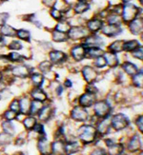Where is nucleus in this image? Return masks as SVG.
<instances>
[{"label": "nucleus", "mask_w": 143, "mask_h": 155, "mask_svg": "<svg viewBox=\"0 0 143 155\" xmlns=\"http://www.w3.org/2000/svg\"><path fill=\"white\" fill-rule=\"evenodd\" d=\"M139 12L142 13L141 8H139V7L137 6L134 3L127 2V3H123L120 16L122 18V21L129 23V22H131L132 20H134L135 17L139 16Z\"/></svg>", "instance_id": "nucleus-1"}, {"label": "nucleus", "mask_w": 143, "mask_h": 155, "mask_svg": "<svg viewBox=\"0 0 143 155\" xmlns=\"http://www.w3.org/2000/svg\"><path fill=\"white\" fill-rule=\"evenodd\" d=\"M97 135V131L93 126H82L78 130L79 139L84 144L93 143Z\"/></svg>", "instance_id": "nucleus-2"}, {"label": "nucleus", "mask_w": 143, "mask_h": 155, "mask_svg": "<svg viewBox=\"0 0 143 155\" xmlns=\"http://www.w3.org/2000/svg\"><path fill=\"white\" fill-rule=\"evenodd\" d=\"M130 121L122 113H118L111 119V125L115 130H122L129 126Z\"/></svg>", "instance_id": "nucleus-3"}, {"label": "nucleus", "mask_w": 143, "mask_h": 155, "mask_svg": "<svg viewBox=\"0 0 143 155\" xmlns=\"http://www.w3.org/2000/svg\"><path fill=\"white\" fill-rule=\"evenodd\" d=\"M94 110L95 115L97 117L104 118L110 114L111 107H110L109 103H107L106 101H99V102H97L94 104Z\"/></svg>", "instance_id": "nucleus-4"}, {"label": "nucleus", "mask_w": 143, "mask_h": 155, "mask_svg": "<svg viewBox=\"0 0 143 155\" xmlns=\"http://www.w3.org/2000/svg\"><path fill=\"white\" fill-rule=\"evenodd\" d=\"M93 0H77L76 4L72 6L74 15H83L91 9V3Z\"/></svg>", "instance_id": "nucleus-5"}, {"label": "nucleus", "mask_w": 143, "mask_h": 155, "mask_svg": "<svg viewBox=\"0 0 143 155\" xmlns=\"http://www.w3.org/2000/svg\"><path fill=\"white\" fill-rule=\"evenodd\" d=\"M69 32V36L70 38L73 39V40H77V39H81L83 37H87L88 35H89V31L86 28H83V27H71Z\"/></svg>", "instance_id": "nucleus-6"}, {"label": "nucleus", "mask_w": 143, "mask_h": 155, "mask_svg": "<svg viewBox=\"0 0 143 155\" xmlns=\"http://www.w3.org/2000/svg\"><path fill=\"white\" fill-rule=\"evenodd\" d=\"M71 117L74 121H78V122H84L88 119V112L85 110V107L80 106L73 107L71 112Z\"/></svg>", "instance_id": "nucleus-7"}, {"label": "nucleus", "mask_w": 143, "mask_h": 155, "mask_svg": "<svg viewBox=\"0 0 143 155\" xmlns=\"http://www.w3.org/2000/svg\"><path fill=\"white\" fill-rule=\"evenodd\" d=\"M103 20L100 17H94L87 21V29L91 32H97L103 27Z\"/></svg>", "instance_id": "nucleus-8"}, {"label": "nucleus", "mask_w": 143, "mask_h": 155, "mask_svg": "<svg viewBox=\"0 0 143 155\" xmlns=\"http://www.w3.org/2000/svg\"><path fill=\"white\" fill-rule=\"evenodd\" d=\"M82 74L84 79L86 80L87 83L92 84L94 83L97 78V72L95 71L93 67L91 66H85L83 70H82Z\"/></svg>", "instance_id": "nucleus-9"}, {"label": "nucleus", "mask_w": 143, "mask_h": 155, "mask_svg": "<svg viewBox=\"0 0 143 155\" xmlns=\"http://www.w3.org/2000/svg\"><path fill=\"white\" fill-rule=\"evenodd\" d=\"M100 31H102L103 35H105L107 36H110V37H114V36L118 35L122 31V29L120 28V26L108 24L105 26L103 25V27H102V29Z\"/></svg>", "instance_id": "nucleus-10"}, {"label": "nucleus", "mask_w": 143, "mask_h": 155, "mask_svg": "<svg viewBox=\"0 0 143 155\" xmlns=\"http://www.w3.org/2000/svg\"><path fill=\"white\" fill-rule=\"evenodd\" d=\"M142 27H143V22H142V17H135L131 22H129V28L132 33L134 35H138L139 33L142 32Z\"/></svg>", "instance_id": "nucleus-11"}, {"label": "nucleus", "mask_w": 143, "mask_h": 155, "mask_svg": "<svg viewBox=\"0 0 143 155\" xmlns=\"http://www.w3.org/2000/svg\"><path fill=\"white\" fill-rule=\"evenodd\" d=\"M110 126H111V119L109 118V115L102 118L100 122L97 124V132L100 135H106L110 131Z\"/></svg>", "instance_id": "nucleus-12"}, {"label": "nucleus", "mask_w": 143, "mask_h": 155, "mask_svg": "<svg viewBox=\"0 0 143 155\" xmlns=\"http://www.w3.org/2000/svg\"><path fill=\"white\" fill-rule=\"evenodd\" d=\"M94 100H95L94 94L87 91L86 93L82 94V95L79 97V104L80 106H82L84 107H89L94 105Z\"/></svg>", "instance_id": "nucleus-13"}, {"label": "nucleus", "mask_w": 143, "mask_h": 155, "mask_svg": "<svg viewBox=\"0 0 143 155\" xmlns=\"http://www.w3.org/2000/svg\"><path fill=\"white\" fill-rule=\"evenodd\" d=\"M72 56L77 61H81L82 59L86 57V49L83 45H77L74 46L71 51Z\"/></svg>", "instance_id": "nucleus-14"}, {"label": "nucleus", "mask_w": 143, "mask_h": 155, "mask_svg": "<svg viewBox=\"0 0 143 155\" xmlns=\"http://www.w3.org/2000/svg\"><path fill=\"white\" fill-rule=\"evenodd\" d=\"M102 42L103 41H102L101 37L98 35H88L83 46L86 47V48H89V47H100L103 45Z\"/></svg>", "instance_id": "nucleus-15"}, {"label": "nucleus", "mask_w": 143, "mask_h": 155, "mask_svg": "<svg viewBox=\"0 0 143 155\" xmlns=\"http://www.w3.org/2000/svg\"><path fill=\"white\" fill-rule=\"evenodd\" d=\"M12 73L15 76L20 77V78H26L30 75V69L27 66H16L15 68H12Z\"/></svg>", "instance_id": "nucleus-16"}, {"label": "nucleus", "mask_w": 143, "mask_h": 155, "mask_svg": "<svg viewBox=\"0 0 143 155\" xmlns=\"http://www.w3.org/2000/svg\"><path fill=\"white\" fill-rule=\"evenodd\" d=\"M142 147V143L141 140L139 139L138 135H134L131 138V140L128 143V150L131 152H135L139 150Z\"/></svg>", "instance_id": "nucleus-17"}, {"label": "nucleus", "mask_w": 143, "mask_h": 155, "mask_svg": "<svg viewBox=\"0 0 143 155\" xmlns=\"http://www.w3.org/2000/svg\"><path fill=\"white\" fill-rule=\"evenodd\" d=\"M50 58H51V61L54 64H61L63 63L67 56L64 52L62 51H52L50 52Z\"/></svg>", "instance_id": "nucleus-18"}, {"label": "nucleus", "mask_w": 143, "mask_h": 155, "mask_svg": "<svg viewBox=\"0 0 143 155\" xmlns=\"http://www.w3.org/2000/svg\"><path fill=\"white\" fill-rule=\"evenodd\" d=\"M104 57L106 59V63L109 67L111 68H115V67L118 66V58L115 53L113 52H104Z\"/></svg>", "instance_id": "nucleus-19"}, {"label": "nucleus", "mask_w": 143, "mask_h": 155, "mask_svg": "<svg viewBox=\"0 0 143 155\" xmlns=\"http://www.w3.org/2000/svg\"><path fill=\"white\" fill-rule=\"evenodd\" d=\"M104 54V51L99 47H89L86 49V56L90 58H97Z\"/></svg>", "instance_id": "nucleus-20"}, {"label": "nucleus", "mask_w": 143, "mask_h": 155, "mask_svg": "<svg viewBox=\"0 0 143 155\" xmlns=\"http://www.w3.org/2000/svg\"><path fill=\"white\" fill-rule=\"evenodd\" d=\"M52 145L49 143V141H47V139L44 138H40L39 142H38V149L40 152L43 154H49L52 151Z\"/></svg>", "instance_id": "nucleus-21"}, {"label": "nucleus", "mask_w": 143, "mask_h": 155, "mask_svg": "<svg viewBox=\"0 0 143 155\" xmlns=\"http://www.w3.org/2000/svg\"><path fill=\"white\" fill-rule=\"evenodd\" d=\"M71 27H72L71 22H69L65 18H62V19L58 20V22H57V24L56 26V30L58 31H62V32L66 33V32H68L70 31Z\"/></svg>", "instance_id": "nucleus-22"}, {"label": "nucleus", "mask_w": 143, "mask_h": 155, "mask_svg": "<svg viewBox=\"0 0 143 155\" xmlns=\"http://www.w3.org/2000/svg\"><path fill=\"white\" fill-rule=\"evenodd\" d=\"M0 32H1L4 36H9V37L16 36V30L15 28H12V26L7 25V24L0 26Z\"/></svg>", "instance_id": "nucleus-23"}, {"label": "nucleus", "mask_w": 143, "mask_h": 155, "mask_svg": "<svg viewBox=\"0 0 143 155\" xmlns=\"http://www.w3.org/2000/svg\"><path fill=\"white\" fill-rule=\"evenodd\" d=\"M122 68H123L124 71L127 74L131 76H134V74H137L138 72V68L132 62H124L123 65H122Z\"/></svg>", "instance_id": "nucleus-24"}, {"label": "nucleus", "mask_w": 143, "mask_h": 155, "mask_svg": "<svg viewBox=\"0 0 143 155\" xmlns=\"http://www.w3.org/2000/svg\"><path fill=\"white\" fill-rule=\"evenodd\" d=\"M108 24L111 25H117V26H120L122 24V18L120 16V15H117V13H112L109 12V15L106 17Z\"/></svg>", "instance_id": "nucleus-25"}, {"label": "nucleus", "mask_w": 143, "mask_h": 155, "mask_svg": "<svg viewBox=\"0 0 143 155\" xmlns=\"http://www.w3.org/2000/svg\"><path fill=\"white\" fill-rule=\"evenodd\" d=\"M123 44H124L123 40H117V41L113 42L110 46H109L108 50L110 52H113V53H115V54H117V52H120L123 51Z\"/></svg>", "instance_id": "nucleus-26"}, {"label": "nucleus", "mask_w": 143, "mask_h": 155, "mask_svg": "<svg viewBox=\"0 0 143 155\" xmlns=\"http://www.w3.org/2000/svg\"><path fill=\"white\" fill-rule=\"evenodd\" d=\"M31 102L32 101L28 97H23L19 101L20 105V111L22 114H27L30 112V107H31Z\"/></svg>", "instance_id": "nucleus-27"}, {"label": "nucleus", "mask_w": 143, "mask_h": 155, "mask_svg": "<svg viewBox=\"0 0 143 155\" xmlns=\"http://www.w3.org/2000/svg\"><path fill=\"white\" fill-rule=\"evenodd\" d=\"M52 151L56 154H62L65 151V144L61 141H56L52 144Z\"/></svg>", "instance_id": "nucleus-28"}, {"label": "nucleus", "mask_w": 143, "mask_h": 155, "mask_svg": "<svg viewBox=\"0 0 143 155\" xmlns=\"http://www.w3.org/2000/svg\"><path fill=\"white\" fill-rule=\"evenodd\" d=\"M32 97L35 100L41 101V102H43V101H45L47 99L46 93L40 89V87H36V89H35L32 91Z\"/></svg>", "instance_id": "nucleus-29"}, {"label": "nucleus", "mask_w": 143, "mask_h": 155, "mask_svg": "<svg viewBox=\"0 0 143 155\" xmlns=\"http://www.w3.org/2000/svg\"><path fill=\"white\" fill-rule=\"evenodd\" d=\"M51 114H52V109L50 107H43L40 111L38 112V116L39 119L42 120V121H48L49 118L51 117Z\"/></svg>", "instance_id": "nucleus-30"}, {"label": "nucleus", "mask_w": 143, "mask_h": 155, "mask_svg": "<svg viewBox=\"0 0 143 155\" xmlns=\"http://www.w3.org/2000/svg\"><path fill=\"white\" fill-rule=\"evenodd\" d=\"M43 107H44V106H43V104H42L41 101L33 100V101H32V102H31L30 113L33 114V115H35V114H37Z\"/></svg>", "instance_id": "nucleus-31"}, {"label": "nucleus", "mask_w": 143, "mask_h": 155, "mask_svg": "<svg viewBox=\"0 0 143 155\" xmlns=\"http://www.w3.org/2000/svg\"><path fill=\"white\" fill-rule=\"evenodd\" d=\"M139 47V43L137 40H130V41L124 42L123 44V51H133Z\"/></svg>", "instance_id": "nucleus-32"}, {"label": "nucleus", "mask_w": 143, "mask_h": 155, "mask_svg": "<svg viewBox=\"0 0 143 155\" xmlns=\"http://www.w3.org/2000/svg\"><path fill=\"white\" fill-rule=\"evenodd\" d=\"M68 38H69V36L65 35V32L58 31L56 30L53 32V39L56 42H65L68 40Z\"/></svg>", "instance_id": "nucleus-33"}, {"label": "nucleus", "mask_w": 143, "mask_h": 155, "mask_svg": "<svg viewBox=\"0 0 143 155\" xmlns=\"http://www.w3.org/2000/svg\"><path fill=\"white\" fill-rule=\"evenodd\" d=\"M124 150V147L121 144H114L112 146L109 147V153L112 155H117V154H120Z\"/></svg>", "instance_id": "nucleus-34"}, {"label": "nucleus", "mask_w": 143, "mask_h": 155, "mask_svg": "<svg viewBox=\"0 0 143 155\" xmlns=\"http://www.w3.org/2000/svg\"><path fill=\"white\" fill-rule=\"evenodd\" d=\"M2 129H3L4 132L10 134L11 136H12L13 134H15V127H13V125L11 123V121H8V120H7L6 122L2 123Z\"/></svg>", "instance_id": "nucleus-35"}, {"label": "nucleus", "mask_w": 143, "mask_h": 155, "mask_svg": "<svg viewBox=\"0 0 143 155\" xmlns=\"http://www.w3.org/2000/svg\"><path fill=\"white\" fill-rule=\"evenodd\" d=\"M31 78L32 81V84L36 87H40L44 82V77L42 74H40V73H33Z\"/></svg>", "instance_id": "nucleus-36"}, {"label": "nucleus", "mask_w": 143, "mask_h": 155, "mask_svg": "<svg viewBox=\"0 0 143 155\" xmlns=\"http://www.w3.org/2000/svg\"><path fill=\"white\" fill-rule=\"evenodd\" d=\"M79 150V145L77 142H69L65 145V151L67 153H74Z\"/></svg>", "instance_id": "nucleus-37"}, {"label": "nucleus", "mask_w": 143, "mask_h": 155, "mask_svg": "<svg viewBox=\"0 0 143 155\" xmlns=\"http://www.w3.org/2000/svg\"><path fill=\"white\" fill-rule=\"evenodd\" d=\"M50 15H51V16L53 19H56V21L64 18V13L61 11H59L58 9L54 8V7H52V8H50Z\"/></svg>", "instance_id": "nucleus-38"}, {"label": "nucleus", "mask_w": 143, "mask_h": 155, "mask_svg": "<svg viewBox=\"0 0 143 155\" xmlns=\"http://www.w3.org/2000/svg\"><path fill=\"white\" fill-rule=\"evenodd\" d=\"M16 36H18L20 39L25 40V41H30L31 33H30V31H26V30H24V29L16 30Z\"/></svg>", "instance_id": "nucleus-39"}, {"label": "nucleus", "mask_w": 143, "mask_h": 155, "mask_svg": "<svg viewBox=\"0 0 143 155\" xmlns=\"http://www.w3.org/2000/svg\"><path fill=\"white\" fill-rule=\"evenodd\" d=\"M24 126L27 130H32V127H35V125L36 124V119L32 116H30V117H27L24 122H23Z\"/></svg>", "instance_id": "nucleus-40"}, {"label": "nucleus", "mask_w": 143, "mask_h": 155, "mask_svg": "<svg viewBox=\"0 0 143 155\" xmlns=\"http://www.w3.org/2000/svg\"><path fill=\"white\" fill-rule=\"evenodd\" d=\"M52 69V64L49 61H43L39 65V70L43 73H48Z\"/></svg>", "instance_id": "nucleus-41"}, {"label": "nucleus", "mask_w": 143, "mask_h": 155, "mask_svg": "<svg viewBox=\"0 0 143 155\" xmlns=\"http://www.w3.org/2000/svg\"><path fill=\"white\" fill-rule=\"evenodd\" d=\"M142 72H138L133 76V83L138 87H142Z\"/></svg>", "instance_id": "nucleus-42"}, {"label": "nucleus", "mask_w": 143, "mask_h": 155, "mask_svg": "<svg viewBox=\"0 0 143 155\" xmlns=\"http://www.w3.org/2000/svg\"><path fill=\"white\" fill-rule=\"evenodd\" d=\"M94 66L97 67V68H104L105 66H107L105 57L100 55V56L95 58V60H94Z\"/></svg>", "instance_id": "nucleus-43"}, {"label": "nucleus", "mask_w": 143, "mask_h": 155, "mask_svg": "<svg viewBox=\"0 0 143 155\" xmlns=\"http://www.w3.org/2000/svg\"><path fill=\"white\" fill-rule=\"evenodd\" d=\"M8 58H9V60H11V61H12V62H20L24 59V56H22L21 54H19V53H17V52L13 51V52H11L8 55Z\"/></svg>", "instance_id": "nucleus-44"}, {"label": "nucleus", "mask_w": 143, "mask_h": 155, "mask_svg": "<svg viewBox=\"0 0 143 155\" xmlns=\"http://www.w3.org/2000/svg\"><path fill=\"white\" fill-rule=\"evenodd\" d=\"M11 142V135L8 133H1L0 134V145L5 146Z\"/></svg>", "instance_id": "nucleus-45"}, {"label": "nucleus", "mask_w": 143, "mask_h": 155, "mask_svg": "<svg viewBox=\"0 0 143 155\" xmlns=\"http://www.w3.org/2000/svg\"><path fill=\"white\" fill-rule=\"evenodd\" d=\"M17 114H18L17 112H15V111H13V110H7V111L4 113V118H5L6 120H8V121H12V120H15V119L16 118Z\"/></svg>", "instance_id": "nucleus-46"}, {"label": "nucleus", "mask_w": 143, "mask_h": 155, "mask_svg": "<svg viewBox=\"0 0 143 155\" xmlns=\"http://www.w3.org/2000/svg\"><path fill=\"white\" fill-rule=\"evenodd\" d=\"M22 48H23V46L19 41H12L9 45V49L12 51H18V50H21Z\"/></svg>", "instance_id": "nucleus-47"}, {"label": "nucleus", "mask_w": 143, "mask_h": 155, "mask_svg": "<svg viewBox=\"0 0 143 155\" xmlns=\"http://www.w3.org/2000/svg\"><path fill=\"white\" fill-rule=\"evenodd\" d=\"M10 110H13V111H15L17 113L20 112V105H19V101L17 100H13L12 102L11 103L10 105Z\"/></svg>", "instance_id": "nucleus-48"}, {"label": "nucleus", "mask_w": 143, "mask_h": 155, "mask_svg": "<svg viewBox=\"0 0 143 155\" xmlns=\"http://www.w3.org/2000/svg\"><path fill=\"white\" fill-rule=\"evenodd\" d=\"M132 54H133V56L134 58L142 60V57H143V55H142V47H140V48L138 47V49H135L134 51H132Z\"/></svg>", "instance_id": "nucleus-49"}, {"label": "nucleus", "mask_w": 143, "mask_h": 155, "mask_svg": "<svg viewBox=\"0 0 143 155\" xmlns=\"http://www.w3.org/2000/svg\"><path fill=\"white\" fill-rule=\"evenodd\" d=\"M9 17H10V15L8 12H0V26L6 24Z\"/></svg>", "instance_id": "nucleus-50"}, {"label": "nucleus", "mask_w": 143, "mask_h": 155, "mask_svg": "<svg viewBox=\"0 0 143 155\" xmlns=\"http://www.w3.org/2000/svg\"><path fill=\"white\" fill-rule=\"evenodd\" d=\"M56 1V0H42V4L48 7V8H52V7H53Z\"/></svg>", "instance_id": "nucleus-51"}, {"label": "nucleus", "mask_w": 143, "mask_h": 155, "mask_svg": "<svg viewBox=\"0 0 143 155\" xmlns=\"http://www.w3.org/2000/svg\"><path fill=\"white\" fill-rule=\"evenodd\" d=\"M142 122H143V120H142V116L140 115V116H138V118L137 119V126H138V127L139 129V130L142 132V130H143V129H142V127H143V125H142Z\"/></svg>", "instance_id": "nucleus-52"}, {"label": "nucleus", "mask_w": 143, "mask_h": 155, "mask_svg": "<svg viewBox=\"0 0 143 155\" xmlns=\"http://www.w3.org/2000/svg\"><path fill=\"white\" fill-rule=\"evenodd\" d=\"M115 142H114V140H112V139H107L106 140V145L108 146V147H110V146H112V145H114Z\"/></svg>", "instance_id": "nucleus-53"}, {"label": "nucleus", "mask_w": 143, "mask_h": 155, "mask_svg": "<svg viewBox=\"0 0 143 155\" xmlns=\"http://www.w3.org/2000/svg\"><path fill=\"white\" fill-rule=\"evenodd\" d=\"M93 153H94V154H105L106 152L104 151V150L99 149V150H98V151H97V150H95V151H94Z\"/></svg>", "instance_id": "nucleus-54"}, {"label": "nucleus", "mask_w": 143, "mask_h": 155, "mask_svg": "<svg viewBox=\"0 0 143 155\" xmlns=\"http://www.w3.org/2000/svg\"><path fill=\"white\" fill-rule=\"evenodd\" d=\"M65 87H72V82L70 80H67L65 82Z\"/></svg>", "instance_id": "nucleus-55"}, {"label": "nucleus", "mask_w": 143, "mask_h": 155, "mask_svg": "<svg viewBox=\"0 0 143 155\" xmlns=\"http://www.w3.org/2000/svg\"><path fill=\"white\" fill-rule=\"evenodd\" d=\"M127 2H132V0H121V3H127Z\"/></svg>", "instance_id": "nucleus-56"}, {"label": "nucleus", "mask_w": 143, "mask_h": 155, "mask_svg": "<svg viewBox=\"0 0 143 155\" xmlns=\"http://www.w3.org/2000/svg\"><path fill=\"white\" fill-rule=\"evenodd\" d=\"M2 41V37H1V35H0V42Z\"/></svg>", "instance_id": "nucleus-57"}, {"label": "nucleus", "mask_w": 143, "mask_h": 155, "mask_svg": "<svg viewBox=\"0 0 143 155\" xmlns=\"http://www.w3.org/2000/svg\"><path fill=\"white\" fill-rule=\"evenodd\" d=\"M1 79H2V75L0 74V81H1Z\"/></svg>", "instance_id": "nucleus-58"}]
</instances>
